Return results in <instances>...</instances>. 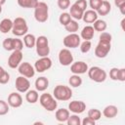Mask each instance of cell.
Segmentation results:
<instances>
[{"instance_id":"obj_44","label":"cell","mask_w":125,"mask_h":125,"mask_svg":"<svg viewBox=\"0 0 125 125\" xmlns=\"http://www.w3.org/2000/svg\"><path fill=\"white\" fill-rule=\"evenodd\" d=\"M117 74H118V68L117 67H112L109 70V77H110V79H112L114 81H117Z\"/></svg>"},{"instance_id":"obj_26","label":"cell","mask_w":125,"mask_h":125,"mask_svg":"<svg viewBox=\"0 0 125 125\" xmlns=\"http://www.w3.org/2000/svg\"><path fill=\"white\" fill-rule=\"evenodd\" d=\"M35 43H36V37L31 34V33H26L25 35H23V44L26 48H33L35 47Z\"/></svg>"},{"instance_id":"obj_5","label":"cell","mask_w":125,"mask_h":125,"mask_svg":"<svg viewBox=\"0 0 125 125\" xmlns=\"http://www.w3.org/2000/svg\"><path fill=\"white\" fill-rule=\"evenodd\" d=\"M39 103L48 111H54L58 107L57 100L54 98V96L48 93H43L39 97Z\"/></svg>"},{"instance_id":"obj_29","label":"cell","mask_w":125,"mask_h":125,"mask_svg":"<svg viewBox=\"0 0 125 125\" xmlns=\"http://www.w3.org/2000/svg\"><path fill=\"white\" fill-rule=\"evenodd\" d=\"M68 83L71 87L77 88L82 85V78L78 74H72L68 79Z\"/></svg>"},{"instance_id":"obj_42","label":"cell","mask_w":125,"mask_h":125,"mask_svg":"<svg viewBox=\"0 0 125 125\" xmlns=\"http://www.w3.org/2000/svg\"><path fill=\"white\" fill-rule=\"evenodd\" d=\"M74 4H75L77 7H79L81 10H83V11H86V8H87V6H88V3H87L86 0H76Z\"/></svg>"},{"instance_id":"obj_7","label":"cell","mask_w":125,"mask_h":125,"mask_svg":"<svg viewBox=\"0 0 125 125\" xmlns=\"http://www.w3.org/2000/svg\"><path fill=\"white\" fill-rule=\"evenodd\" d=\"M111 49V42L99 40V43L97 44L95 48V56L100 59L105 58Z\"/></svg>"},{"instance_id":"obj_49","label":"cell","mask_w":125,"mask_h":125,"mask_svg":"<svg viewBox=\"0 0 125 125\" xmlns=\"http://www.w3.org/2000/svg\"><path fill=\"white\" fill-rule=\"evenodd\" d=\"M6 3V0H0V5L2 6V5H4Z\"/></svg>"},{"instance_id":"obj_43","label":"cell","mask_w":125,"mask_h":125,"mask_svg":"<svg viewBox=\"0 0 125 125\" xmlns=\"http://www.w3.org/2000/svg\"><path fill=\"white\" fill-rule=\"evenodd\" d=\"M10 80V74L5 70L2 75H0V84H7Z\"/></svg>"},{"instance_id":"obj_41","label":"cell","mask_w":125,"mask_h":125,"mask_svg":"<svg viewBox=\"0 0 125 125\" xmlns=\"http://www.w3.org/2000/svg\"><path fill=\"white\" fill-rule=\"evenodd\" d=\"M111 39H112V36L110 33L108 32H104L103 31L100 35V40H103V41H107V42H111Z\"/></svg>"},{"instance_id":"obj_15","label":"cell","mask_w":125,"mask_h":125,"mask_svg":"<svg viewBox=\"0 0 125 125\" xmlns=\"http://www.w3.org/2000/svg\"><path fill=\"white\" fill-rule=\"evenodd\" d=\"M10 106L17 108L21 106L22 104V97L21 96V94H19L18 92H13L8 96V102Z\"/></svg>"},{"instance_id":"obj_34","label":"cell","mask_w":125,"mask_h":125,"mask_svg":"<svg viewBox=\"0 0 125 125\" xmlns=\"http://www.w3.org/2000/svg\"><path fill=\"white\" fill-rule=\"evenodd\" d=\"M79 47H80V51H81L82 53H84V54L88 53V52L91 50V48H92L91 40H84L83 42L80 43Z\"/></svg>"},{"instance_id":"obj_25","label":"cell","mask_w":125,"mask_h":125,"mask_svg":"<svg viewBox=\"0 0 125 125\" xmlns=\"http://www.w3.org/2000/svg\"><path fill=\"white\" fill-rule=\"evenodd\" d=\"M25 93V100L27 103L35 104L39 100V94L37 90H27Z\"/></svg>"},{"instance_id":"obj_47","label":"cell","mask_w":125,"mask_h":125,"mask_svg":"<svg viewBox=\"0 0 125 125\" xmlns=\"http://www.w3.org/2000/svg\"><path fill=\"white\" fill-rule=\"evenodd\" d=\"M124 22H125V19H122V21H121L120 24H121V28H122L123 30H125V27H124Z\"/></svg>"},{"instance_id":"obj_24","label":"cell","mask_w":125,"mask_h":125,"mask_svg":"<svg viewBox=\"0 0 125 125\" xmlns=\"http://www.w3.org/2000/svg\"><path fill=\"white\" fill-rule=\"evenodd\" d=\"M111 11V5L107 0H104L100 8L96 11L98 16H106Z\"/></svg>"},{"instance_id":"obj_19","label":"cell","mask_w":125,"mask_h":125,"mask_svg":"<svg viewBox=\"0 0 125 125\" xmlns=\"http://www.w3.org/2000/svg\"><path fill=\"white\" fill-rule=\"evenodd\" d=\"M70 11H69V15L71 18H73L75 21H80L82 20V17H83V14L85 11L81 10L79 7H77L75 4H72L70 6Z\"/></svg>"},{"instance_id":"obj_12","label":"cell","mask_w":125,"mask_h":125,"mask_svg":"<svg viewBox=\"0 0 125 125\" xmlns=\"http://www.w3.org/2000/svg\"><path fill=\"white\" fill-rule=\"evenodd\" d=\"M22 61V52L20 50H14L8 59V65L11 68H17Z\"/></svg>"},{"instance_id":"obj_13","label":"cell","mask_w":125,"mask_h":125,"mask_svg":"<svg viewBox=\"0 0 125 125\" xmlns=\"http://www.w3.org/2000/svg\"><path fill=\"white\" fill-rule=\"evenodd\" d=\"M16 89L19 93H25L27 90H29V87H30V82L28 80V78L21 75V76H18L16 78Z\"/></svg>"},{"instance_id":"obj_2","label":"cell","mask_w":125,"mask_h":125,"mask_svg":"<svg viewBox=\"0 0 125 125\" xmlns=\"http://www.w3.org/2000/svg\"><path fill=\"white\" fill-rule=\"evenodd\" d=\"M28 31V25L26 21L21 18V17H18L13 21V28H12V32L14 35L16 36H23L27 33Z\"/></svg>"},{"instance_id":"obj_27","label":"cell","mask_w":125,"mask_h":125,"mask_svg":"<svg viewBox=\"0 0 125 125\" xmlns=\"http://www.w3.org/2000/svg\"><path fill=\"white\" fill-rule=\"evenodd\" d=\"M17 1L20 7L28 8V9H34L39 2L38 0H17Z\"/></svg>"},{"instance_id":"obj_35","label":"cell","mask_w":125,"mask_h":125,"mask_svg":"<svg viewBox=\"0 0 125 125\" xmlns=\"http://www.w3.org/2000/svg\"><path fill=\"white\" fill-rule=\"evenodd\" d=\"M10 110V105L7 102L0 100V115H5L9 112Z\"/></svg>"},{"instance_id":"obj_16","label":"cell","mask_w":125,"mask_h":125,"mask_svg":"<svg viewBox=\"0 0 125 125\" xmlns=\"http://www.w3.org/2000/svg\"><path fill=\"white\" fill-rule=\"evenodd\" d=\"M85 109H86V104L82 101H72L68 104V110L75 114H80L84 112Z\"/></svg>"},{"instance_id":"obj_31","label":"cell","mask_w":125,"mask_h":125,"mask_svg":"<svg viewBox=\"0 0 125 125\" xmlns=\"http://www.w3.org/2000/svg\"><path fill=\"white\" fill-rule=\"evenodd\" d=\"M88 116L90 118H92L93 120L95 121H98L99 119H101L102 117V111L98 108H91L89 111H88Z\"/></svg>"},{"instance_id":"obj_37","label":"cell","mask_w":125,"mask_h":125,"mask_svg":"<svg viewBox=\"0 0 125 125\" xmlns=\"http://www.w3.org/2000/svg\"><path fill=\"white\" fill-rule=\"evenodd\" d=\"M23 48V42L19 38H13V51L20 50L21 51Z\"/></svg>"},{"instance_id":"obj_9","label":"cell","mask_w":125,"mask_h":125,"mask_svg":"<svg viewBox=\"0 0 125 125\" xmlns=\"http://www.w3.org/2000/svg\"><path fill=\"white\" fill-rule=\"evenodd\" d=\"M62 43H63L64 47L74 49V48L79 47V45L81 43V37L76 33H69L68 35H66L63 38Z\"/></svg>"},{"instance_id":"obj_6","label":"cell","mask_w":125,"mask_h":125,"mask_svg":"<svg viewBox=\"0 0 125 125\" xmlns=\"http://www.w3.org/2000/svg\"><path fill=\"white\" fill-rule=\"evenodd\" d=\"M88 76L91 80L97 83H102L106 79V72L100 66H92L88 68Z\"/></svg>"},{"instance_id":"obj_40","label":"cell","mask_w":125,"mask_h":125,"mask_svg":"<svg viewBox=\"0 0 125 125\" xmlns=\"http://www.w3.org/2000/svg\"><path fill=\"white\" fill-rule=\"evenodd\" d=\"M114 4L117 8H119L121 14L124 15L125 14V11H124V9H125V0H114Z\"/></svg>"},{"instance_id":"obj_17","label":"cell","mask_w":125,"mask_h":125,"mask_svg":"<svg viewBox=\"0 0 125 125\" xmlns=\"http://www.w3.org/2000/svg\"><path fill=\"white\" fill-rule=\"evenodd\" d=\"M49 87V80L45 76H40L35 80V89L38 92H44Z\"/></svg>"},{"instance_id":"obj_23","label":"cell","mask_w":125,"mask_h":125,"mask_svg":"<svg viewBox=\"0 0 125 125\" xmlns=\"http://www.w3.org/2000/svg\"><path fill=\"white\" fill-rule=\"evenodd\" d=\"M13 28V21L11 19H3L0 21V31L2 33H8L10 31H12Z\"/></svg>"},{"instance_id":"obj_28","label":"cell","mask_w":125,"mask_h":125,"mask_svg":"<svg viewBox=\"0 0 125 125\" xmlns=\"http://www.w3.org/2000/svg\"><path fill=\"white\" fill-rule=\"evenodd\" d=\"M93 27L95 29V31H99V32H103L106 29L107 24L105 22V21L104 20H97L93 22Z\"/></svg>"},{"instance_id":"obj_50","label":"cell","mask_w":125,"mask_h":125,"mask_svg":"<svg viewBox=\"0 0 125 125\" xmlns=\"http://www.w3.org/2000/svg\"><path fill=\"white\" fill-rule=\"evenodd\" d=\"M1 13H2V6L0 5V14H1Z\"/></svg>"},{"instance_id":"obj_10","label":"cell","mask_w":125,"mask_h":125,"mask_svg":"<svg viewBox=\"0 0 125 125\" xmlns=\"http://www.w3.org/2000/svg\"><path fill=\"white\" fill-rule=\"evenodd\" d=\"M59 62L62 65L67 66L73 62V55L68 48L62 49L59 52Z\"/></svg>"},{"instance_id":"obj_11","label":"cell","mask_w":125,"mask_h":125,"mask_svg":"<svg viewBox=\"0 0 125 125\" xmlns=\"http://www.w3.org/2000/svg\"><path fill=\"white\" fill-rule=\"evenodd\" d=\"M18 70H19V73L21 75H22L26 78H31L35 74L34 66H32L29 62H21L20 65L18 66Z\"/></svg>"},{"instance_id":"obj_14","label":"cell","mask_w":125,"mask_h":125,"mask_svg":"<svg viewBox=\"0 0 125 125\" xmlns=\"http://www.w3.org/2000/svg\"><path fill=\"white\" fill-rule=\"evenodd\" d=\"M88 64L85 62H82V61H79V62H72L70 64V71L73 73V74H83V73H86L88 71Z\"/></svg>"},{"instance_id":"obj_22","label":"cell","mask_w":125,"mask_h":125,"mask_svg":"<svg viewBox=\"0 0 125 125\" xmlns=\"http://www.w3.org/2000/svg\"><path fill=\"white\" fill-rule=\"evenodd\" d=\"M69 110L66 108H60L56 110L55 117L59 122H66V120L69 117Z\"/></svg>"},{"instance_id":"obj_18","label":"cell","mask_w":125,"mask_h":125,"mask_svg":"<svg viewBox=\"0 0 125 125\" xmlns=\"http://www.w3.org/2000/svg\"><path fill=\"white\" fill-rule=\"evenodd\" d=\"M98 14L96 11L90 9V10H86L83 14V17H82V20L86 22V23H93L95 21L98 20Z\"/></svg>"},{"instance_id":"obj_30","label":"cell","mask_w":125,"mask_h":125,"mask_svg":"<svg viewBox=\"0 0 125 125\" xmlns=\"http://www.w3.org/2000/svg\"><path fill=\"white\" fill-rule=\"evenodd\" d=\"M64 28L69 33H75L79 28V23L75 20H71L66 25H64Z\"/></svg>"},{"instance_id":"obj_32","label":"cell","mask_w":125,"mask_h":125,"mask_svg":"<svg viewBox=\"0 0 125 125\" xmlns=\"http://www.w3.org/2000/svg\"><path fill=\"white\" fill-rule=\"evenodd\" d=\"M72 20V18L70 17V15H69V13H62L61 15H60V18H59V21H60V23L62 24V25H66L70 21Z\"/></svg>"},{"instance_id":"obj_8","label":"cell","mask_w":125,"mask_h":125,"mask_svg":"<svg viewBox=\"0 0 125 125\" xmlns=\"http://www.w3.org/2000/svg\"><path fill=\"white\" fill-rule=\"evenodd\" d=\"M52 60L49 57H40L34 63L35 71L42 73L52 67Z\"/></svg>"},{"instance_id":"obj_21","label":"cell","mask_w":125,"mask_h":125,"mask_svg":"<svg viewBox=\"0 0 125 125\" xmlns=\"http://www.w3.org/2000/svg\"><path fill=\"white\" fill-rule=\"evenodd\" d=\"M117 113H118V108L113 104L106 105L103 110V115L106 118H113L117 115Z\"/></svg>"},{"instance_id":"obj_4","label":"cell","mask_w":125,"mask_h":125,"mask_svg":"<svg viewBox=\"0 0 125 125\" xmlns=\"http://www.w3.org/2000/svg\"><path fill=\"white\" fill-rule=\"evenodd\" d=\"M34 18L38 22H45L49 18V7L45 2H38L34 8Z\"/></svg>"},{"instance_id":"obj_3","label":"cell","mask_w":125,"mask_h":125,"mask_svg":"<svg viewBox=\"0 0 125 125\" xmlns=\"http://www.w3.org/2000/svg\"><path fill=\"white\" fill-rule=\"evenodd\" d=\"M36 53L39 57H48L50 54V47H49V40L46 36L40 35L36 38L35 43Z\"/></svg>"},{"instance_id":"obj_38","label":"cell","mask_w":125,"mask_h":125,"mask_svg":"<svg viewBox=\"0 0 125 125\" xmlns=\"http://www.w3.org/2000/svg\"><path fill=\"white\" fill-rule=\"evenodd\" d=\"M103 1L104 0H89V6L92 10L97 11L100 8V6L102 5Z\"/></svg>"},{"instance_id":"obj_1","label":"cell","mask_w":125,"mask_h":125,"mask_svg":"<svg viewBox=\"0 0 125 125\" xmlns=\"http://www.w3.org/2000/svg\"><path fill=\"white\" fill-rule=\"evenodd\" d=\"M53 96L57 101H68L72 97V90L70 87L65 86V85H57L54 88L53 91Z\"/></svg>"},{"instance_id":"obj_45","label":"cell","mask_w":125,"mask_h":125,"mask_svg":"<svg viewBox=\"0 0 125 125\" xmlns=\"http://www.w3.org/2000/svg\"><path fill=\"white\" fill-rule=\"evenodd\" d=\"M117 80L124 82L125 81V68H118V74H117Z\"/></svg>"},{"instance_id":"obj_48","label":"cell","mask_w":125,"mask_h":125,"mask_svg":"<svg viewBox=\"0 0 125 125\" xmlns=\"http://www.w3.org/2000/svg\"><path fill=\"white\" fill-rule=\"evenodd\" d=\"M4 71H5V69H4V68H3V67L0 65V75H2V74L4 73Z\"/></svg>"},{"instance_id":"obj_33","label":"cell","mask_w":125,"mask_h":125,"mask_svg":"<svg viewBox=\"0 0 125 125\" xmlns=\"http://www.w3.org/2000/svg\"><path fill=\"white\" fill-rule=\"evenodd\" d=\"M66 123L68 125H81V119L78 116V114H72L69 115L68 119L66 120Z\"/></svg>"},{"instance_id":"obj_36","label":"cell","mask_w":125,"mask_h":125,"mask_svg":"<svg viewBox=\"0 0 125 125\" xmlns=\"http://www.w3.org/2000/svg\"><path fill=\"white\" fill-rule=\"evenodd\" d=\"M2 46L6 51H13V38H6L4 39Z\"/></svg>"},{"instance_id":"obj_39","label":"cell","mask_w":125,"mask_h":125,"mask_svg":"<svg viewBox=\"0 0 125 125\" xmlns=\"http://www.w3.org/2000/svg\"><path fill=\"white\" fill-rule=\"evenodd\" d=\"M70 6V0H58V7L61 10H66Z\"/></svg>"},{"instance_id":"obj_20","label":"cell","mask_w":125,"mask_h":125,"mask_svg":"<svg viewBox=\"0 0 125 125\" xmlns=\"http://www.w3.org/2000/svg\"><path fill=\"white\" fill-rule=\"evenodd\" d=\"M95 34V29L92 25H86L83 27L80 33V37L84 40H91L94 37Z\"/></svg>"},{"instance_id":"obj_46","label":"cell","mask_w":125,"mask_h":125,"mask_svg":"<svg viewBox=\"0 0 125 125\" xmlns=\"http://www.w3.org/2000/svg\"><path fill=\"white\" fill-rule=\"evenodd\" d=\"M95 123H96V121L93 120L92 118H90L89 116H87L83 120H81V124L82 125H95Z\"/></svg>"}]
</instances>
